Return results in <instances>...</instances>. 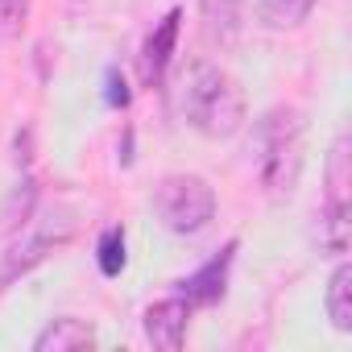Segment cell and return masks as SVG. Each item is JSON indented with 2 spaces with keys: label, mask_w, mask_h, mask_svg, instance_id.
I'll return each instance as SVG.
<instances>
[{
  "label": "cell",
  "mask_w": 352,
  "mask_h": 352,
  "mask_svg": "<svg viewBox=\"0 0 352 352\" xmlns=\"http://www.w3.org/2000/svg\"><path fill=\"white\" fill-rule=\"evenodd\" d=\"M30 17V0H0V42H9L25 30Z\"/></svg>",
  "instance_id": "7c38bea8"
},
{
  "label": "cell",
  "mask_w": 352,
  "mask_h": 352,
  "mask_svg": "<svg viewBox=\"0 0 352 352\" xmlns=\"http://www.w3.org/2000/svg\"><path fill=\"white\" fill-rule=\"evenodd\" d=\"M315 5L319 0H257V17L270 30H290V25H302Z\"/></svg>",
  "instance_id": "ba28073f"
},
{
  "label": "cell",
  "mask_w": 352,
  "mask_h": 352,
  "mask_svg": "<svg viewBox=\"0 0 352 352\" xmlns=\"http://www.w3.org/2000/svg\"><path fill=\"white\" fill-rule=\"evenodd\" d=\"M108 104H129V91H124V79H116V75H108Z\"/></svg>",
  "instance_id": "4fadbf2b"
},
{
  "label": "cell",
  "mask_w": 352,
  "mask_h": 352,
  "mask_svg": "<svg viewBox=\"0 0 352 352\" xmlns=\"http://www.w3.org/2000/svg\"><path fill=\"white\" fill-rule=\"evenodd\" d=\"M100 270H104L108 278L124 270V232H120V228H108V232H104V241H100Z\"/></svg>",
  "instance_id": "8fae6325"
},
{
  "label": "cell",
  "mask_w": 352,
  "mask_h": 352,
  "mask_svg": "<svg viewBox=\"0 0 352 352\" xmlns=\"http://www.w3.org/2000/svg\"><path fill=\"white\" fill-rule=\"evenodd\" d=\"M91 344H96V331H91L83 319H75V315L54 319V323L34 340L38 352H79V348H91Z\"/></svg>",
  "instance_id": "8992f818"
},
{
  "label": "cell",
  "mask_w": 352,
  "mask_h": 352,
  "mask_svg": "<svg viewBox=\"0 0 352 352\" xmlns=\"http://www.w3.org/2000/svg\"><path fill=\"white\" fill-rule=\"evenodd\" d=\"M153 212L170 232H199L216 216V195L195 174H170L153 191Z\"/></svg>",
  "instance_id": "3957f363"
},
{
  "label": "cell",
  "mask_w": 352,
  "mask_h": 352,
  "mask_svg": "<svg viewBox=\"0 0 352 352\" xmlns=\"http://www.w3.org/2000/svg\"><path fill=\"white\" fill-rule=\"evenodd\" d=\"M327 204L348 208V137L336 141L331 162H327Z\"/></svg>",
  "instance_id": "30bf717a"
},
{
  "label": "cell",
  "mask_w": 352,
  "mask_h": 352,
  "mask_svg": "<svg viewBox=\"0 0 352 352\" xmlns=\"http://www.w3.org/2000/svg\"><path fill=\"white\" fill-rule=\"evenodd\" d=\"M327 315L340 331H352V265H340L327 286Z\"/></svg>",
  "instance_id": "9c48e42d"
},
{
  "label": "cell",
  "mask_w": 352,
  "mask_h": 352,
  "mask_svg": "<svg viewBox=\"0 0 352 352\" xmlns=\"http://www.w3.org/2000/svg\"><path fill=\"white\" fill-rule=\"evenodd\" d=\"M183 116L204 137H232L245 124V91L216 63H195L183 79Z\"/></svg>",
  "instance_id": "7a4b0ae2"
},
{
  "label": "cell",
  "mask_w": 352,
  "mask_h": 352,
  "mask_svg": "<svg viewBox=\"0 0 352 352\" xmlns=\"http://www.w3.org/2000/svg\"><path fill=\"white\" fill-rule=\"evenodd\" d=\"M253 162L270 204L294 195L302 174V116L294 108H274L253 129Z\"/></svg>",
  "instance_id": "6da1fadb"
},
{
  "label": "cell",
  "mask_w": 352,
  "mask_h": 352,
  "mask_svg": "<svg viewBox=\"0 0 352 352\" xmlns=\"http://www.w3.org/2000/svg\"><path fill=\"white\" fill-rule=\"evenodd\" d=\"M187 323H191L187 298H162L145 311V340L162 352H179L187 340Z\"/></svg>",
  "instance_id": "277c9868"
},
{
  "label": "cell",
  "mask_w": 352,
  "mask_h": 352,
  "mask_svg": "<svg viewBox=\"0 0 352 352\" xmlns=\"http://www.w3.org/2000/svg\"><path fill=\"white\" fill-rule=\"evenodd\" d=\"M232 253H236V245H228L220 257H212V261H208L199 274H191V278L183 282V294H187V302H216V298L224 294V278H228Z\"/></svg>",
  "instance_id": "52a82bcc"
},
{
  "label": "cell",
  "mask_w": 352,
  "mask_h": 352,
  "mask_svg": "<svg viewBox=\"0 0 352 352\" xmlns=\"http://www.w3.org/2000/svg\"><path fill=\"white\" fill-rule=\"evenodd\" d=\"M174 38H179V9L166 13V21L149 34L145 50H141V79H145L149 87L166 75V63H170V54H174Z\"/></svg>",
  "instance_id": "5b68a950"
}]
</instances>
